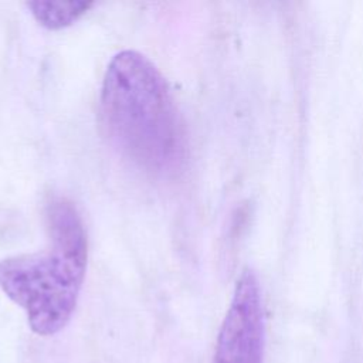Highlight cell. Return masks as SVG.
<instances>
[{"label": "cell", "instance_id": "1", "mask_svg": "<svg viewBox=\"0 0 363 363\" xmlns=\"http://www.w3.org/2000/svg\"><path fill=\"white\" fill-rule=\"evenodd\" d=\"M102 125L119 153L142 172L164 177L182 169L184 123L157 67L123 50L109 61L101 88Z\"/></svg>", "mask_w": 363, "mask_h": 363}, {"label": "cell", "instance_id": "2", "mask_svg": "<svg viewBox=\"0 0 363 363\" xmlns=\"http://www.w3.org/2000/svg\"><path fill=\"white\" fill-rule=\"evenodd\" d=\"M48 245L38 252L0 261V288L40 336L58 333L69 322L84 284L88 240L75 206L61 197L45 208Z\"/></svg>", "mask_w": 363, "mask_h": 363}, {"label": "cell", "instance_id": "3", "mask_svg": "<svg viewBox=\"0 0 363 363\" xmlns=\"http://www.w3.org/2000/svg\"><path fill=\"white\" fill-rule=\"evenodd\" d=\"M265 322L261 286L250 268L240 274L211 363H262Z\"/></svg>", "mask_w": 363, "mask_h": 363}, {"label": "cell", "instance_id": "4", "mask_svg": "<svg viewBox=\"0 0 363 363\" xmlns=\"http://www.w3.org/2000/svg\"><path fill=\"white\" fill-rule=\"evenodd\" d=\"M92 1H28L34 18L50 30H58L71 26L91 7Z\"/></svg>", "mask_w": 363, "mask_h": 363}]
</instances>
